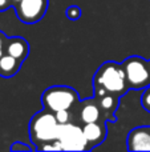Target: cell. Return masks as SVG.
Here are the masks:
<instances>
[{"mask_svg":"<svg viewBox=\"0 0 150 152\" xmlns=\"http://www.w3.org/2000/svg\"><path fill=\"white\" fill-rule=\"evenodd\" d=\"M61 124L57 121L56 115L48 110H43L33 115L29 121V139L36 145L37 151L41 145L57 140Z\"/></svg>","mask_w":150,"mask_h":152,"instance_id":"obj_1","label":"cell"},{"mask_svg":"<svg viewBox=\"0 0 150 152\" xmlns=\"http://www.w3.org/2000/svg\"><path fill=\"white\" fill-rule=\"evenodd\" d=\"M93 87H100L106 92L122 96L129 91L124 67L121 63L105 61L98 67L93 77Z\"/></svg>","mask_w":150,"mask_h":152,"instance_id":"obj_2","label":"cell"},{"mask_svg":"<svg viewBox=\"0 0 150 152\" xmlns=\"http://www.w3.org/2000/svg\"><path fill=\"white\" fill-rule=\"evenodd\" d=\"M80 102L81 100L77 91L68 86H52L41 95V104L44 110L53 113L61 110L77 111Z\"/></svg>","mask_w":150,"mask_h":152,"instance_id":"obj_3","label":"cell"},{"mask_svg":"<svg viewBox=\"0 0 150 152\" xmlns=\"http://www.w3.org/2000/svg\"><path fill=\"white\" fill-rule=\"evenodd\" d=\"M129 89H145L150 86L149 60L141 56H129L122 61Z\"/></svg>","mask_w":150,"mask_h":152,"instance_id":"obj_4","label":"cell"},{"mask_svg":"<svg viewBox=\"0 0 150 152\" xmlns=\"http://www.w3.org/2000/svg\"><path fill=\"white\" fill-rule=\"evenodd\" d=\"M57 142L60 143L63 151H89L82 126L74 121L61 124Z\"/></svg>","mask_w":150,"mask_h":152,"instance_id":"obj_5","label":"cell"},{"mask_svg":"<svg viewBox=\"0 0 150 152\" xmlns=\"http://www.w3.org/2000/svg\"><path fill=\"white\" fill-rule=\"evenodd\" d=\"M13 7L19 20L25 24H35L47 13L48 0H20Z\"/></svg>","mask_w":150,"mask_h":152,"instance_id":"obj_6","label":"cell"},{"mask_svg":"<svg viewBox=\"0 0 150 152\" xmlns=\"http://www.w3.org/2000/svg\"><path fill=\"white\" fill-rule=\"evenodd\" d=\"M94 88V95L93 97L96 99L98 107L101 110V115H102V120L105 121H116V113L117 108L120 104V96L110 92H106L105 89L100 88V87H93Z\"/></svg>","mask_w":150,"mask_h":152,"instance_id":"obj_7","label":"cell"},{"mask_svg":"<svg viewBox=\"0 0 150 152\" xmlns=\"http://www.w3.org/2000/svg\"><path fill=\"white\" fill-rule=\"evenodd\" d=\"M82 131H84V135L87 137L88 148L90 151L94 147L100 145L106 139L108 127H106L105 120H98V121H93V123L82 124Z\"/></svg>","mask_w":150,"mask_h":152,"instance_id":"obj_8","label":"cell"},{"mask_svg":"<svg viewBox=\"0 0 150 152\" xmlns=\"http://www.w3.org/2000/svg\"><path fill=\"white\" fill-rule=\"evenodd\" d=\"M129 151H150V127H137L128 135Z\"/></svg>","mask_w":150,"mask_h":152,"instance_id":"obj_9","label":"cell"},{"mask_svg":"<svg viewBox=\"0 0 150 152\" xmlns=\"http://www.w3.org/2000/svg\"><path fill=\"white\" fill-rule=\"evenodd\" d=\"M76 112H77V116H79V121L81 124L102 120L101 110H100V107H98L94 97L88 99V100H85V102H80Z\"/></svg>","mask_w":150,"mask_h":152,"instance_id":"obj_10","label":"cell"},{"mask_svg":"<svg viewBox=\"0 0 150 152\" xmlns=\"http://www.w3.org/2000/svg\"><path fill=\"white\" fill-rule=\"evenodd\" d=\"M5 53L16 58L17 60L24 61L29 55V44L24 37L12 36L8 37L5 43Z\"/></svg>","mask_w":150,"mask_h":152,"instance_id":"obj_11","label":"cell"},{"mask_svg":"<svg viewBox=\"0 0 150 152\" xmlns=\"http://www.w3.org/2000/svg\"><path fill=\"white\" fill-rule=\"evenodd\" d=\"M23 61L17 60L16 58L4 53V55L0 58V76L4 79H9L12 76H15L20 69Z\"/></svg>","mask_w":150,"mask_h":152,"instance_id":"obj_12","label":"cell"},{"mask_svg":"<svg viewBox=\"0 0 150 152\" xmlns=\"http://www.w3.org/2000/svg\"><path fill=\"white\" fill-rule=\"evenodd\" d=\"M56 119L60 124H66L69 121H74V116H76V111L72 110H61L55 112Z\"/></svg>","mask_w":150,"mask_h":152,"instance_id":"obj_13","label":"cell"},{"mask_svg":"<svg viewBox=\"0 0 150 152\" xmlns=\"http://www.w3.org/2000/svg\"><path fill=\"white\" fill-rule=\"evenodd\" d=\"M65 15L69 20H77L81 16V8L79 5H69L65 11Z\"/></svg>","mask_w":150,"mask_h":152,"instance_id":"obj_14","label":"cell"},{"mask_svg":"<svg viewBox=\"0 0 150 152\" xmlns=\"http://www.w3.org/2000/svg\"><path fill=\"white\" fill-rule=\"evenodd\" d=\"M32 150H36V145H32V144H25L23 142H15L12 145H11V151L13 152H20V151H32Z\"/></svg>","mask_w":150,"mask_h":152,"instance_id":"obj_15","label":"cell"},{"mask_svg":"<svg viewBox=\"0 0 150 152\" xmlns=\"http://www.w3.org/2000/svg\"><path fill=\"white\" fill-rule=\"evenodd\" d=\"M141 103H142V107L148 112H150V86L148 88H145V91H144L142 97H141Z\"/></svg>","mask_w":150,"mask_h":152,"instance_id":"obj_16","label":"cell"},{"mask_svg":"<svg viewBox=\"0 0 150 152\" xmlns=\"http://www.w3.org/2000/svg\"><path fill=\"white\" fill-rule=\"evenodd\" d=\"M7 39L8 37L5 36L4 32L0 31V58L5 53V43H7Z\"/></svg>","mask_w":150,"mask_h":152,"instance_id":"obj_17","label":"cell"},{"mask_svg":"<svg viewBox=\"0 0 150 152\" xmlns=\"http://www.w3.org/2000/svg\"><path fill=\"white\" fill-rule=\"evenodd\" d=\"M13 7L12 5V0H0V12L7 11L8 8Z\"/></svg>","mask_w":150,"mask_h":152,"instance_id":"obj_18","label":"cell"},{"mask_svg":"<svg viewBox=\"0 0 150 152\" xmlns=\"http://www.w3.org/2000/svg\"><path fill=\"white\" fill-rule=\"evenodd\" d=\"M19 1H20V0H12V5H16Z\"/></svg>","mask_w":150,"mask_h":152,"instance_id":"obj_19","label":"cell"},{"mask_svg":"<svg viewBox=\"0 0 150 152\" xmlns=\"http://www.w3.org/2000/svg\"><path fill=\"white\" fill-rule=\"evenodd\" d=\"M149 71H150V60H149Z\"/></svg>","mask_w":150,"mask_h":152,"instance_id":"obj_20","label":"cell"}]
</instances>
